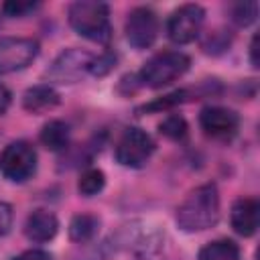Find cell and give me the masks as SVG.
<instances>
[{
  "mask_svg": "<svg viewBox=\"0 0 260 260\" xmlns=\"http://www.w3.org/2000/svg\"><path fill=\"white\" fill-rule=\"evenodd\" d=\"M191 65V59L181 51H162L152 55L140 69V81L148 87H162L179 79Z\"/></svg>",
  "mask_w": 260,
  "mask_h": 260,
  "instance_id": "cell-3",
  "label": "cell"
},
{
  "mask_svg": "<svg viewBox=\"0 0 260 260\" xmlns=\"http://www.w3.org/2000/svg\"><path fill=\"white\" fill-rule=\"evenodd\" d=\"M230 221H232V228L240 236H244V238L256 234L258 223H260V203H258V199H254V197H240L232 205Z\"/></svg>",
  "mask_w": 260,
  "mask_h": 260,
  "instance_id": "cell-11",
  "label": "cell"
},
{
  "mask_svg": "<svg viewBox=\"0 0 260 260\" xmlns=\"http://www.w3.org/2000/svg\"><path fill=\"white\" fill-rule=\"evenodd\" d=\"M59 230V221L55 217V213L47 211V209H37L32 211L26 221H24V236L30 242H49L55 238Z\"/></svg>",
  "mask_w": 260,
  "mask_h": 260,
  "instance_id": "cell-12",
  "label": "cell"
},
{
  "mask_svg": "<svg viewBox=\"0 0 260 260\" xmlns=\"http://www.w3.org/2000/svg\"><path fill=\"white\" fill-rule=\"evenodd\" d=\"M39 53V43L24 37L0 39V75L24 69Z\"/></svg>",
  "mask_w": 260,
  "mask_h": 260,
  "instance_id": "cell-9",
  "label": "cell"
},
{
  "mask_svg": "<svg viewBox=\"0 0 260 260\" xmlns=\"http://www.w3.org/2000/svg\"><path fill=\"white\" fill-rule=\"evenodd\" d=\"M250 61L254 67H258V35L252 39V45H250Z\"/></svg>",
  "mask_w": 260,
  "mask_h": 260,
  "instance_id": "cell-26",
  "label": "cell"
},
{
  "mask_svg": "<svg viewBox=\"0 0 260 260\" xmlns=\"http://www.w3.org/2000/svg\"><path fill=\"white\" fill-rule=\"evenodd\" d=\"M37 6H39L37 2H6L2 8L8 16H24L30 10H35Z\"/></svg>",
  "mask_w": 260,
  "mask_h": 260,
  "instance_id": "cell-22",
  "label": "cell"
},
{
  "mask_svg": "<svg viewBox=\"0 0 260 260\" xmlns=\"http://www.w3.org/2000/svg\"><path fill=\"white\" fill-rule=\"evenodd\" d=\"M69 126L65 124V122H61V120H51V122H47L45 126H43V130H41V142H43V146L45 148H49V150H63V148H67V144H69Z\"/></svg>",
  "mask_w": 260,
  "mask_h": 260,
  "instance_id": "cell-14",
  "label": "cell"
},
{
  "mask_svg": "<svg viewBox=\"0 0 260 260\" xmlns=\"http://www.w3.org/2000/svg\"><path fill=\"white\" fill-rule=\"evenodd\" d=\"M158 130L162 136L171 138V140H183L187 136V122L183 116L179 114H171L167 116L160 124H158Z\"/></svg>",
  "mask_w": 260,
  "mask_h": 260,
  "instance_id": "cell-18",
  "label": "cell"
},
{
  "mask_svg": "<svg viewBox=\"0 0 260 260\" xmlns=\"http://www.w3.org/2000/svg\"><path fill=\"white\" fill-rule=\"evenodd\" d=\"M10 102H12V95H10V91H8V87L0 83V114H4V112L8 110V106H10Z\"/></svg>",
  "mask_w": 260,
  "mask_h": 260,
  "instance_id": "cell-25",
  "label": "cell"
},
{
  "mask_svg": "<svg viewBox=\"0 0 260 260\" xmlns=\"http://www.w3.org/2000/svg\"><path fill=\"white\" fill-rule=\"evenodd\" d=\"M98 230H100V219L95 215H91V213H79L69 223V238L73 242L83 244V242H89L98 234Z\"/></svg>",
  "mask_w": 260,
  "mask_h": 260,
  "instance_id": "cell-15",
  "label": "cell"
},
{
  "mask_svg": "<svg viewBox=\"0 0 260 260\" xmlns=\"http://www.w3.org/2000/svg\"><path fill=\"white\" fill-rule=\"evenodd\" d=\"M187 98H189V91H187V89H177V91H173V93H169V95H162L160 100H156V102L144 106L142 110H144V112H160V110H169V108H173V106H177V104H183Z\"/></svg>",
  "mask_w": 260,
  "mask_h": 260,
  "instance_id": "cell-20",
  "label": "cell"
},
{
  "mask_svg": "<svg viewBox=\"0 0 260 260\" xmlns=\"http://www.w3.org/2000/svg\"><path fill=\"white\" fill-rule=\"evenodd\" d=\"M59 100H61L59 93L51 85H35L24 91L22 106L30 114H45V112L53 110L59 104Z\"/></svg>",
  "mask_w": 260,
  "mask_h": 260,
  "instance_id": "cell-13",
  "label": "cell"
},
{
  "mask_svg": "<svg viewBox=\"0 0 260 260\" xmlns=\"http://www.w3.org/2000/svg\"><path fill=\"white\" fill-rule=\"evenodd\" d=\"M256 16H258V2H254V0L252 2H238L232 10V18L240 26L252 24L256 20Z\"/></svg>",
  "mask_w": 260,
  "mask_h": 260,
  "instance_id": "cell-19",
  "label": "cell"
},
{
  "mask_svg": "<svg viewBox=\"0 0 260 260\" xmlns=\"http://www.w3.org/2000/svg\"><path fill=\"white\" fill-rule=\"evenodd\" d=\"M199 124L203 128V132L211 138H232L238 132L240 126V118L234 110L221 108V106H209L203 108L199 114Z\"/></svg>",
  "mask_w": 260,
  "mask_h": 260,
  "instance_id": "cell-10",
  "label": "cell"
},
{
  "mask_svg": "<svg viewBox=\"0 0 260 260\" xmlns=\"http://www.w3.org/2000/svg\"><path fill=\"white\" fill-rule=\"evenodd\" d=\"M69 24L77 35L93 43H108L112 37L110 8L104 2H95V0L73 2L69 6Z\"/></svg>",
  "mask_w": 260,
  "mask_h": 260,
  "instance_id": "cell-2",
  "label": "cell"
},
{
  "mask_svg": "<svg viewBox=\"0 0 260 260\" xmlns=\"http://www.w3.org/2000/svg\"><path fill=\"white\" fill-rule=\"evenodd\" d=\"M203 20H205V10L199 4H183L169 16L167 35L177 45L191 43L201 32Z\"/></svg>",
  "mask_w": 260,
  "mask_h": 260,
  "instance_id": "cell-7",
  "label": "cell"
},
{
  "mask_svg": "<svg viewBox=\"0 0 260 260\" xmlns=\"http://www.w3.org/2000/svg\"><path fill=\"white\" fill-rule=\"evenodd\" d=\"M152 152H154V142L140 128H126L114 148L116 160L122 167H130V169L144 167Z\"/></svg>",
  "mask_w": 260,
  "mask_h": 260,
  "instance_id": "cell-5",
  "label": "cell"
},
{
  "mask_svg": "<svg viewBox=\"0 0 260 260\" xmlns=\"http://www.w3.org/2000/svg\"><path fill=\"white\" fill-rule=\"evenodd\" d=\"M116 65V57L112 53H104V55H98L95 61H93V69H91V75H106L108 71H112Z\"/></svg>",
  "mask_w": 260,
  "mask_h": 260,
  "instance_id": "cell-21",
  "label": "cell"
},
{
  "mask_svg": "<svg viewBox=\"0 0 260 260\" xmlns=\"http://www.w3.org/2000/svg\"><path fill=\"white\" fill-rule=\"evenodd\" d=\"M37 171V150L24 142L16 140L10 142L0 152V173L12 183L28 181Z\"/></svg>",
  "mask_w": 260,
  "mask_h": 260,
  "instance_id": "cell-4",
  "label": "cell"
},
{
  "mask_svg": "<svg viewBox=\"0 0 260 260\" xmlns=\"http://www.w3.org/2000/svg\"><path fill=\"white\" fill-rule=\"evenodd\" d=\"M197 260H240V248L232 240H215L199 250Z\"/></svg>",
  "mask_w": 260,
  "mask_h": 260,
  "instance_id": "cell-16",
  "label": "cell"
},
{
  "mask_svg": "<svg viewBox=\"0 0 260 260\" xmlns=\"http://www.w3.org/2000/svg\"><path fill=\"white\" fill-rule=\"evenodd\" d=\"M14 260H53V258H51V254H49V252L32 248V250H26V252L18 254Z\"/></svg>",
  "mask_w": 260,
  "mask_h": 260,
  "instance_id": "cell-24",
  "label": "cell"
},
{
  "mask_svg": "<svg viewBox=\"0 0 260 260\" xmlns=\"http://www.w3.org/2000/svg\"><path fill=\"white\" fill-rule=\"evenodd\" d=\"M93 61H95V55L89 51L67 49L53 61L47 75L49 79L59 81V83H73V81H79L83 75L91 73Z\"/></svg>",
  "mask_w": 260,
  "mask_h": 260,
  "instance_id": "cell-6",
  "label": "cell"
},
{
  "mask_svg": "<svg viewBox=\"0 0 260 260\" xmlns=\"http://www.w3.org/2000/svg\"><path fill=\"white\" fill-rule=\"evenodd\" d=\"M124 32H126V41L134 49H148L158 37L156 12L146 6H138L130 10L126 24H124Z\"/></svg>",
  "mask_w": 260,
  "mask_h": 260,
  "instance_id": "cell-8",
  "label": "cell"
},
{
  "mask_svg": "<svg viewBox=\"0 0 260 260\" xmlns=\"http://www.w3.org/2000/svg\"><path fill=\"white\" fill-rule=\"evenodd\" d=\"M219 219V193L213 183L195 187L177 207V225L183 232H203Z\"/></svg>",
  "mask_w": 260,
  "mask_h": 260,
  "instance_id": "cell-1",
  "label": "cell"
},
{
  "mask_svg": "<svg viewBox=\"0 0 260 260\" xmlns=\"http://www.w3.org/2000/svg\"><path fill=\"white\" fill-rule=\"evenodd\" d=\"M12 225V209L8 203H0V238L8 234Z\"/></svg>",
  "mask_w": 260,
  "mask_h": 260,
  "instance_id": "cell-23",
  "label": "cell"
},
{
  "mask_svg": "<svg viewBox=\"0 0 260 260\" xmlns=\"http://www.w3.org/2000/svg\"><path fill=\"white\" fill-rule=\"evenodd\" d=\"M104 185H106V175L100 169H87L81 173L77 181V191L83 197H93L104 189Z\"/></svg>",
  "mask_w": 260,
  "mask_h": 260,
  "instance_id": "cell-17",
  "label": "cell"
}]
</instances>
